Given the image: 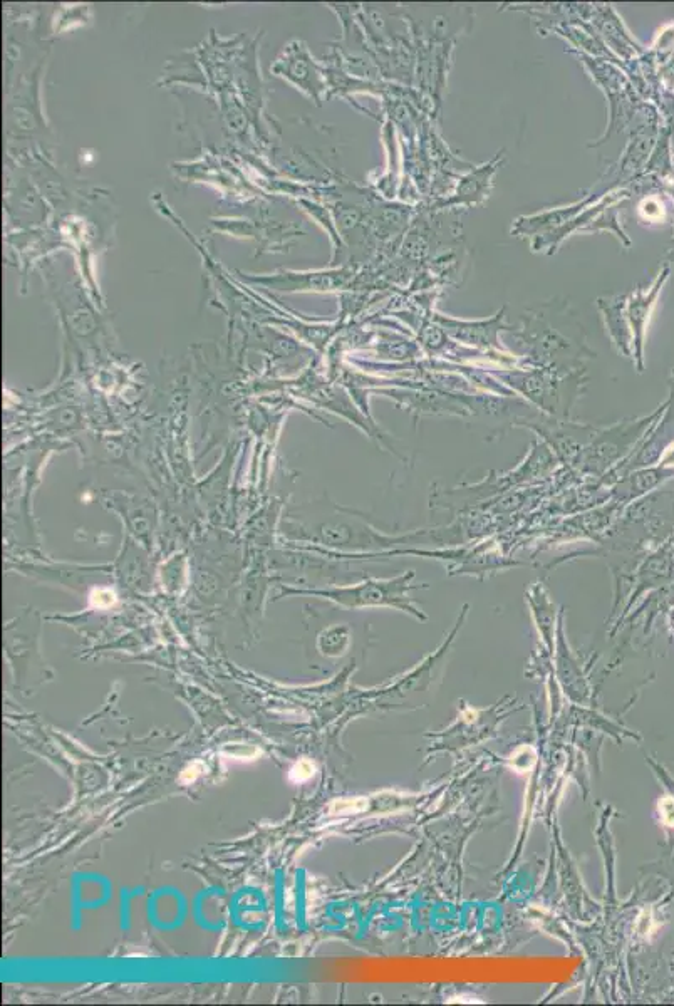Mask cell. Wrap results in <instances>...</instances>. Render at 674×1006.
Masks as SVG:
<instances>
[{
	"instance_id": "obj_6",
	"label": "cell",
	"mask_w": 674,
	"mask_h": 1006,
	"mask_svg": "<svg viewBox=\"0 0 674 1006\" xmlns=\"http://www.w3.org/2000/svg\"><path fill=\"white\" fill-rule=\"evenodd\" d=\"M502 317L503 311L487 322L453 321L445 317H438V321L445 324L446 329L458 339H465L470 344H487V341H495V332L498 331V322L502 321Z\"/></svg>"
},
{
	"instance_id": "obj_4",
	"label": "cell",
	"mask_w": 674,
	"mask_h": 1006,
	"mask_svg": "<svg viewBox=\"0 0 674 1006\" xmlns=\"http://www.w3.org/2000/svg\"><path fill=\"white\" fill-rule=\"evenodd\" d=\"M498 158H500V153L490 163L480 166L478 170L463 178L458 185L457 193L448 202H443L441 205H458V203L463 205L465 203L470 207V205L482 202L483 198H487L488 188L492 185L493 173L497 170Z\"/></svg>"
},
{
	"instance_id": "obj_7",
	"label": "cell",
	"mask_w": 674,
	"mask_h": 1006,
	"mask_svg": "<svg viewBox=\"0 0 674 1006\" xmlns=\"http://www.w3.org/2000/svg\"><path fill=\"white\" fill-rule=\"evenodd\" d=\"M368 809V802L364 799H341L332 802L331 814L334 815H349V814H359V812H364Z\"/></svg>"
},
{
	"instance_id": "obj_8",
	"label": "cell",
	"mask_w": 674,
	"mask_h": 1006,
	"mask_svg": "<svg viewBox=\"0 0 674 1006\" xmlns=\"http://www.w3.org/2000/svg\"><path fill=\"white\" fill-rule=\"evenodd\" d=\"M314 775H316V765L309 762V760H301V762H297L296 765L291 768V780L292 782H296V784L307 782V780H311Z\"/></svg>"
},
{
	"instance_id": "obj_2",
	"label": "cell",
	"mask_w": 674,
	"mask_h": 1006,
	"mask_svg": "<svg viewBox=\"0 0 674 1006\" xmlns=\"http://www.w3.org/2000/svg\"><path fill=\"white\" fill-rule=\"evenodd\" d=\"M668 279L669 265L666 264L663 269L659 270V274L656 275L651 286L641 287L631 296L624 297V314H626L629 331L633 336L634 351H636V358L639 359V371H643L644 332H646L649 317L656 306L659 294L663 291L664 284Z\"/></svg>"
},
{
	"instance_id": "obj_5",
	"label": "cell",
	"mask_w": 674,
	"mask_h": 1006,
	"mask_svg": "<svg viewBox=\"0 0 674 1006\" xmlns=\"http://www.w3.org/2000/svg\"><path fill=\"white\" fill-rule=\"evenodd\" d=\"M599 309L604 314L607 329L611 332L612 339L616 341L619 349L624 354L631 353L629 346L633 344V336H631L628 319H626V314H624V297L599 299Z\"/></svg>"
},
{
	"instance_id": "obj_3",
	"label": "cell",
	"mask_w": 674,
	"mask_h": 1006,
	"mask_svg": "<svg viewBox=\"0 0 674 1006\" xmlns=\"http://www.w3.org/2000/svg\"><path fill=\"white\" fill-rule=\"evenodd\" d=\"M589 203H591V198H586L582 202L574 203L571 207L557 208V210L539 213V215H532V217L519 218L515 222L512 234L520 237L525 234H539L540 230L560 229L566 223L574 220L577 212H582V208L587 207Z\"/></svg>"
},
{
	"instance_id": "obj_10",
	"label": "cell",
	"mask_w": 674,
	"mask_h": 1006,
	"mask_svg": "<svg viewBox=\"0 0 674 1006\" xmlns=\"http://www.w3.org/2000/svg\"><path fill=\"white\" fill-rule=\"evenodd\" d=\"M659 814H661V819H663L664 824L669 825V827H674L673 797H664V799L659 802Z\"/></svg>"
},
{
	"instance_id": "obj_1",
	"label": "cell",
	"mask_w": 674,
	"mask_h": 1006,
	"mask_svg": "<svg viewBox=\"0 0 674 1006\" xmlns=\"http://www.w3.org/2000/svg\"><path fill=\"white\" fill-rule=\"evenodd\" d=\"M415 576L413 572H410L408 576H401L398 579H391V581H368L361 582L358 586L349 587H334V589H317V591H286L289 592H301V594H314V596L326 597V599H331V601L341 604V606L348 607H359V606H381V604H388V606L401 607V609H408V611L415 612L408 606V591L413 589L410 586L411 577Z\"/></svg>"
},
{
	"instance_id": "obj_9",
	"label": "cell",
	"mask_w": 674,
	"mask_h": 1006,
	"mask_svg": "<svg viewBox=\"0 0 674 1006\" xmlns=\"http://www.w3.org/2000/svg\"><path fill=\"white\" fill-rule=\"evenodd\" d=\"M203 770H205V765L202 762H193L187 767L183 768L182 775H180V782L183 784H192L195 782L200 775H202Z\"/></svg>"
}]
</instances>
